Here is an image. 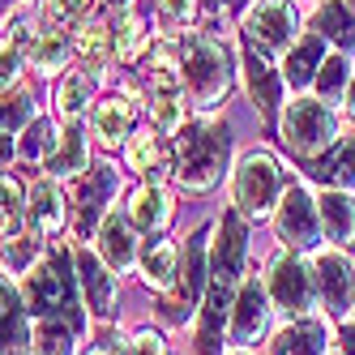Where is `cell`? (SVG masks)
<instances>
[{
  "instance_id": "cell-7",
  "label": "cell",
  "mask_w": 355,
  "mask_h": 355,
  "mask_svg": "<svg viewBox=\"0 0 355 355\" xmlns=\"http://www.w3.org/2000/svg\"><path fill=\"white\" fill-rule=\"evenodd\" d=\"M240 39H248L257 52L266 56H287L295 39H300V13L291 0H252L244 13V31Z\"/></svg>"
},
{
  "instance_id": "cell-5",
  "label": "cell",
  "mask_w": 355,
  "mask_h": 355,
  "mask_svg": "<svg viewBox=\"0 0 355 355\" xmlns=\"http://www.w3.org/2000/svg\"><path fill=\"white\" fill-rule=\"evenodd\" d=\"M283 189H287V171L270 150H248V155H240V163L232 171V201L244 218H252V223L270 218Z\"/></svg>"
},
{
  "instance_id": "cell-1",
  "label": "cell",
  "mask_w": 355,
  "mask_h": 355,
  "mask_svg": "<svg viewBox=\"0 0 355 355\" xmlns=\"http://www.w3.org/2000/svg\"><path fill=\"white\" fill-rule=\"evenodd\" d=\"M232 171V124L214 116L184 120L171 146V180L184 193H210Z\"/></svg>"
},
{
  "instance_id": "cell-27",
  "label": "cell",
  "mask_w": 355,
  "mask_h": 355,
  "mask_svg": "<svg viewBox=\"0 0 355 355\" xmlns=\"http://www.w3.org/2000/svg\"><path fill=\"white\" fill-rule=\"evenodd\" d=\"M78 35V56H82V64H86V73L98 82L107 73V60L116 56V47H112V26L107 21H98V17H90V21H82V31H73Z\"/></svg>"
},
{
  "instance_id": "cell-19",
  "label": "cell",
  "mask_w": 355,
  "mask_h": 355,
  "mask_svg": "<svg viewBox=\"0 0 355 355\" xmlns=\"http://www.w3.org/2000/svg\"><path fill=\"white\" fill-rule=\"evenodd\" d=\"M26 223L39 240H52L64 232V193L52 175H39L26 189Z\"/></svg>"
},
{
  "instance_id": "cell-39",
  "label": "cell",
  "mask_w": 355,
  "mask_h": 355,
  "mask_svg": "<svg viewBox=\"0 0 355 355\" xmlns=\"http://www.w3.org/2000/svg\"><path fill=\"white\" fill-rule=\"evenodd\" d=\"M317 94L325 98V103H334L338 94H347V82H351V64H347V56H325L321 60V69H317Z\"/></svg>"
},
{
  "instance_id": "cell-2",
  "label": "cell",
  "mask_w": 355,
  "mask_h": 355,
  "mask_svg": "<svg viewBox=\"0 0 355 355\" xmlns=\"http://www.w3.org/2000/svg\"><path fill=\"white\" fill-rule=\"evenodd\" d=\"M17 291L26 300L31 321H69L86 329V313H82V287H78V270H73V252L69 248H52L17 278Z\"/></svg>"
},
{
  "instance_id": "cell-16",
  "label": "cell",
  "mask_w": 355,
  "mask_h": 355,
  "mask_svg": "<svg viewBox=\"0 0 355 355\" xmlns=\"http://www.w3.org/2000/svg\"><path fill=\"white\" fill-rule=\"evenodd\" d=\"M94 252L103 257L116 274H129L137 270V257H141V244H137V227L129 223V214L112 210L94 232Z\"/></svg>"
},
{
  "instance_id": "cell-46",
  "label": "cell",
  "mask_w": 355,
  "mask_h": 355,
  "mask_svg": "<svg viewBox=\"0 0 355 355\" xmlns=\"http://www.w3.org/2000/svg\"><path fill=\"white\" fill-rule=\"evenodd\" d=\"M86 355H124V347H120V343H116V347L103 343V347H94V351H86Z\"/></svg>"
},
{
  "instance_id": "cell-26",
  "label": "cell",
  "mask_w": 355,
  "mask_h": 355,
  "mask_svg": "<svg viewBox=\"0 0 355 355\" xmlns=\"http://www.w3.org/2000/svg\"><path fill=\"white\" fill-rule=\"evenodd\" d=\"M175 266H180V244H171V240L146 244V248H141V257H137L141 283H146L150 291H159V295L171 291V283H175Z\"/></svg>"
},
{
  "instance_id": "cell-18",
  "label": "cell",
  "mask_w": 355,
  "mask_h": 355,
  "mask_svg": "<svg viewBox=\"0 0 355 355\" xmlns=\"http://www.w3.org/2000/svg\"><path fill=\"white\" fill-rule=\"evenodd\" d=\"M31 313L17 283L0 274V355H31Z\"/></svg>"
},
{
  "instance_id": "cell-35",
  "label": "cell",
  "mask_w": 355,
  "mask_h": 355,
  "mask_svg": "<svg viewBox=\"0 0 355 355\" xmlns=\"http://www.w3.org/2000/svg\"><path fill=\"white\" fill-rule=\"evenodd\" d=\"M317 175L329 189H355V137H343L329 146L317 163Z\"/></svg>"
},
{
  "instance_id": "cell-49",
  "label": "cell",
  "mask_w": 355,
  "mask_h": 355,
  "mask_svg": "<svg viewBox=\"0 0 355 355\" xmlns=\"http://www.w3.org/2000/svg\"><path fill=\"white\" fill-rule=\"evenodd\" d=\"M227 355H252V351H244V347H236V351H227Z\"/></svg>"
},
{
  "instance_id": "cell-52",
  "label": "cell",
  "mask_w": 355,
  "mask_h": 355,
  "mask_svg": "<svg viewBox=\"0 0 355 355\" xmlns=\"http://www.w3.org/2000/svg\"><path fill=\"white\" fill-rule=\"evenodd\" d=\"M351 304H355V300H351Z\"/></svg>"
},
{
  "instance_id": "cell-38",
  "label": "cell",
  "mask_w": 355,
  "mask_h": 355,
  "mask_svg": "<svg viewBox=\"0 0 355 355\" xmlns=\"http://www.w3.org/2000/svg\"><path fill=\"white\" fill-rule=\"evenodd\" d=\"M26 223V189L0 171V236H17Z\"/></svg>"
},
{
  "instance_id": "cell-28",
  "label": "cell",
  "mask_w": 355,
  "mask_h": 355,
  "mask_svg": "<svg viewBox=\"0 0 355 355\" xmlns=\"http://www.w3.org/2000/svg\"><path fill=\"white\" fill-rule=\"evenodd\" d=\"M94 78L82 69H73L60 78V90H56V116L60 120H86L94 112Z\"/></svg>"
},
{
  "instance_id": "cell-6",
  "label": "cell",
  "mask_w": 355,
  "mask_h": 355,
  "mask_svg": "<svg viewBox=\"0 0 355 355\" xmlns=\"http://www.w3.org/2000/svg\"><path fill=\"white\" fill-rule=\"evenodd\" d=\"M278 137H283L287 150H295L300 159H317L325 155L338 137V116L325 98H291L283 120H278Z\"/></svg>"
},
{
  "instance_id": "cell-15",
  "label": "cell",
  "mask_w": 355,
  "mask_h": 355,
  "mask_svg": "<svg viewBox=\"0 0 355 355\" xmlns=\"http://www.w3.org/2000/svg\"><path fill=\"white\" fill-rule=\"evenodd\" d=\"M313 283H317V291L325 300L329 317H343L351 309V300H355V270H351V261L343 257L338 248L317 252V257H313Z\"/></svg>"
},
{
  "instance_id": "cell-11",
  "label": "cell",
  "mask_w": 355,
  "mask_h": 355,
  "mask_svg": "<svg viewBox=\"0 0 355 355\" xmlns=\"http://www.w3.org/2000/svg\"><path fill=\"white\" fill-rule=\"evenodd\" d=\"M73 270H78V287H82V300L94 321H112L116 317V300H120V274L98 257L90 244H78L73 248Z\"/></svg>"
},
{
  "instance_id": "cell-9",
  "label": "cell",
  "mask_w": 355,
  "mask_h": 355,
  "mask_svg": "<svg viewBox=\"0 0 355 355\" xmlns=\"http://www.w3.org/2000/svg\"><path fill=\"white\" fill-rule=\"evenodd\" d=\"M274 232L283 248L304 252L321 244V214H317V193L309 184H287L274 206Z\"/></svg>"
},
{
  "instance_id": "cell-23",
  "label": "cell",
  "mask_w": 355,
  "mask_h": 355,
  "mask_svg": "<svg viewBox=\"0 0 355 355\" xmlns=\"http://www.w3.org/2000/svg\"><path fill=\"white\" fill-rule=\"evenodd\" d=\"M112 47H116V60H124V64H133V60H141V52L150 47V21L141 17V9L137 5H124V9H112Z\"/></svg>"
},
{
  "instance_id": "cell-44",
  "label": "cell",
  "mask_w": 355,
  "mask_h": 355,
  "mask_svg": "<svg viewBox=\"0 0 355 355\" xmlns=\"http://www.w3.org/2000/svg\"><path fill=\"white\" fill-rule=\"evenodd\" d=\"M13 155H17V137L13 133H0V167L13 163Z\"/></svg>"
},
{
  "instance_id": "cell-43",
  "label": "cell",
  "mask_w": 355,
  "mask_h": 355,
  "mask_svg": "<svg viewBox=\"0 0 355 355\" xmlns=\"http://www.w3.org/2000/svg\"><path fill=\"white\" fill-rule=\"evenodd\" d=\"M124 355H167V343H163V334L159 329H137V334L124 343Z\"/></svg>"
},
{
  "instance_id": "cell-24",
  "label": "cell",
  "mask_w": 355,
  "mask_h": 355,
  "mask_svg": "<svg viewBox=\"0 0 355 355\" xmlns=\"http://www.w3.org/2000/svg\"><path fill=\"white\" fill-rule=\"evenodd\" d=\"M175 206H171V193L163 184H141L129 201V223L137 227L141 236H159L167 232V223H171Z\"/></svg>"
},
{
  "instance_id": "cell-21",
  "label": "cell",
  "mask_w": 355,
  "mask_h": 355,
  "mask_svg": "<svg viewBox=\"0 0 355 355\" xmlns=\"http://www.w3.org/2000/svg\"><path fill=\"white\" fill-rule=\"evenodd\" d=\"M73 56H78V35H73L69 26L39 21V35H35V43H31V64L43 73V78H60Z\"/></svg>"
},
{
  "instance_id": "cell-33",
  "label": "cell",
  "mask_w": 355,
  "mask_h": 355,
  "mask_svg": "<svg viewBox=\"0 0 355 355\" xmlns=\"http://www.w3.org/2000/svg\"><path fill=\"white\" fill-rule=\"evenodd\" d=\"M146 94H184V78H180V60H175V43L171 47H155V56L146 60Z\"/></svg>"
},
{
  "instance_id": "cell-34",
  "label": "cell",
  "mask_w": 355,
  "mask_h": 355,
  "mask_svg": "<svg viewBox=\"0 0 355 355\" xmlns=\"http://www.w3.org/2000/svg\"><path fill=\"white\" fill-rule=\"evenodd\" d=\"M313 31L321 39H334L338 47H355V13L343 0H321L313 13Z\"/></svg>"
},
{
  "instance_id": "cell-29",
  "label": "cell",
  "mask_w": 355,
  "mask_h": 355,
  "mask_svg": "<svg viewBox=\"0 0 355 355\" xmlns=\"http://www.w3.org/2000/svg\"><path fill=\"white\" fill-rule=\"evenodd\" d=\"M124 159H129V167L141 175L146 184H159L163 171H167L163 146H159V133H155V129H141V133H133L129 141H124Z\"/></svg>"
},
{
  "instance_id": "cell-10",
  "label": "cell",
  "mask_w": 355,
  "mask_h": 355,
  "mask_svg": "<svg viewBox=\"0 0 355 355\" xmlns=\"http://www.w3.org/2000/svg\"><path fill=\"white\" fill-rule=\"evenodd\" d=\"M270 304H278L287 317H304L317 300V283H313V266H304L295 252H278L270 261V278H266Z\"/></svg>"
},
{
  "instance_id": "cell-8",
  "label": "cell",
  "mask_w": 355,
  "mask_h": 355,
  "mask_svg": "<svg viewBox=\"0 0 355 355\" xmlns=\"http://www.w3.org/2000/svg\"><path fill=\"white\" fill-rule=\"evenodd\" d=\"M116 193H120V171H116L112 163H90L78 180H73V210H78L73 232H78V244L94 240L98 223L112 214Z\"/></svg>"
},
{
  "instance_id": "cell-13",
  "label": "cell",
  "mask_w": 355,
  "mask_h": 355,
  "mask_svg": "<svg viewBox=\"0 0 355 355\" xmlns=\"http://www.w3.org/2000/svg\"><path fill=\"white\" fill-rule=\"evenodd\" d=\"M244 261H248V227L240 210H227L218 218V240L210 248V283L236 291L244 283Z\"/></svg>"
},
{
  "instance_id": "cell-32",
  "label": "cell",
  "mask_w": 355,
  "mask_h": 355,
  "mask_svg": "<svg viewBox=\"0 0 355 355\" xmlns=\"http://www.w3.org/2000/svg\"><path fill=\"white\" fill-rule=\"evenodd\" d=\"M56 141H60V124L52 120V116H35L26 129L17 133V159L21 163H47V155L56 150Z\"/></svg>"
},
{
  "instance_id": "cell-45",
  "label": "cell",
  "mask_w": 355,
  "mask_h": 355,
  "mask_svg": "<svg viewBox=\"0 0 355 355\" xmlns=\"http://www.w3.org/2000/svg\"><path fill=\"white\" fill-rule=\"evenodd\" d=\"M338 343H343V355H355V325H343Z\"/></svg>"
},
{
  "instance_id": "cell-40",
  "label": "cell",
  "mask_w": 355,
  "mask_h": 355,
  "mask_svg": "<svg viewBox=\"0 0 355 355\" xmlns=\"http://www.w3.org/2000/svg\"><path fill=\"white\" fill-rule=\"evenodd\" d=\"M184 94H159L150 98V129L155 133H180L184 124Z\"/></svg>"
},
{
  "instance_id": "cell-14",
  "label": "cell",
  "mask_w": 355,
  "mask_h": 355,
  "mask_svg": "<svg viewBox=\"0 0 355 355\" xmlns=\"http://www.w3.org/2000/svg\"><path fill=\"white\" fill-rule=\"evenodd\" d=\"M240 73H244V86H248V98H252V107H257L266 120L278 116V103H283V73H278L270 64L266 52H257L248 39H240Z\"/></svg>"
},
{
  "instance_id": "cell-42",
  "label": "cell",
  "mask_w": 355,
  "mask_h": 355,
  "mask_svg": "<svg viewBox=\"0 0 355 355\" xmlns=\"http://www.w3.org/2000/svg\"><path fill=\"white\" fill-rule=\"evenodd\" d=\"M94 9V0H43V17L52 26H73Z\"/></svg>"
},
{
  "instance_id": "cell-37",
  "label": "cell",
  "mask_w": 355,
  "mask_h": 355,
  "mask_svg": "<svg viewBox=\"0 0 355 355\" xmlns=\"http://www.w3.org/2000/svg\"><path fill=\"white\" fill-rule=\"evenodd\" d=\"M35 116H39V112H35L31 90H21V86L0 90V133H13V137H17Z\"/></svg>"
},
{
  "instance_id": "cell-31",
  "label": "cell",
  "mask_w": 355,
  "mask_h": 355,
  "mask_svg": "<svg viewBox=\"0 0 355 355\" xmlns=\"http://www.w3.org/2000/svg\"><path fill=\"white\" fill-rule=\"evenodd\" d=\"M78 338H82V329L69 325V321H56V317L35 321L31 355H78Z\"/></svg>"
},
{
  "instance_id": "cell-12",
  "label": "cell",
  "mask_w": 355,
  "mask_h": 355,
  "mask_svg": "<svg viewBox=\"0 0 355 355\" xmlns=\"http://www.w3.org/2000/svg\"><path fill=\"white\" fill-rule=\"evenodd\" d=\"M270 325V291L257 274L244 278L236 287V300H232V317H227V343L232 347H244L252 351V343H261Z\"/></svg>"
},
{
  "instance_id": "cell-4",
  "label": "cell",
  "mask_w": 355,
  "mask_h": 355,
  "mask_svg": "<svg viewBox=\"0 0 355 355\" xmlns=\"http://www.w3.org/2000/svg\"><path fill=\"white\" fill-rule=\"evenodd\" d=\"M206 252H210V223L197 227V232L180 244L175 283H171V291L159 300V317H163L167 325H184V321L197 317V304H201L206 283H210V261H206Z\"/></svg>"
},
{
  "instance_id": "cell-17",
  "label": "cell",
  "mask_w": 355,
  "mask_h": 355,
  "mask_svg": "<svg viewBox=\"0 0 355 355\" xmlns=\"http://www.w3.org/2000/svg\"><path fill=\"white\" fill-rule=\"evenodd\" d=\"M133 120H137L133 94L116 90V94H107V98H98V103H94V112H90V137L98 146L116 150V146H124V141L133 137Z\"/></svg>"
},
{
  "instance_id": "cell-36",
  "label": "cell",
  "mask_w": 355,
  "mask_h": 355,
  "mask_svg": "<svg viewBox=\"0 0 355 355\" xmlns=\"http://www.w3.org/2000/svg\"><path fill=\"white\" fill-rule=\"evenodd\" d=\"M39 257H43V240L35 232H17V236H9L5 244H0V270L13 274V278H21Z\"/></svg>"
},
{
  "instance_id": "cell-51",
  "label": "cell",
  "mask_w": 355,
  "mask_h": 355,
  "mask_svg": "<svg viewBox=\"0 0 355 355\" xmlns=\"http://www.w3.org/2000/svg\"><path fill=\"white\" fill-rule=\"evenodd\" d=\"M0 5H17V0H0Z\"/></svg>"
},
{
  "instance_id": "cell-3",
  "label": "cell",
  "mask_w": 355,
  "mask_h": 355,
  "mask_svg": "<svg viewBox=\"0 0 355 355\" xmlns=\"http://www.w3.org/2000/svg\"><path fill=\"white\" fill-rule=\"evenodd\" d=\"M175 60H180V78H184V94L189 103L201 112H214L236 82V64L232 52L214 39V35H197L184 31L175 35Z\"/></svg>"
},
{
  "instance_id": "cell-41",
  "label": "cell",
  "mask_w": 355,
  "mask_h": 355,
  "mask_svg": "<svg viewBox=\"0 0 355 355\" xmlns=\"http://www.w3.org/2000/svg\"><path fill=\"white\" fill-rule=\"evenodd\" d=\"M155 13H159V26L163 31H171V35H184L193 21H197V13H201V5L197 0H159L155 5Z\"/></svg>"
},
{
  "instance_id": "cell-47",
  "label": "cell",
  "mask_w": 355,
  "mask_h": 355,
  "mask_svg": "<svg viewBox=\"0 0 355 355\" xmlns=\"http://www.w3.org/2000/svg\"><path fill=\"white\" fill-rule=\"evenodd\" d=\"M347 116H351V120H355V78H351V82H347Z\"/></svg>"
},
{
  "instance_id": "cell-48",
  "label": "cell",
  "mask_w": 355,
  "mask_h": 355,
  "mask_svg": "<svg viewBox=\"0 0 355 355\" xmlns=\"http://www.w3.org/2000/svg\"><path fill=\"white\" fill-rule=\"evenodd\" d=\"M227 5H236V9H240V5H252V0H227Z\"/></svg>"
},
{
  "instance_id": "cell-30",
  "label": "cell",
  "mask_w": 355,
  "mask_h": 355,
  "mask_svg": "<svg viewBox=\"0 0 355 355\" xmlns=\"http://www.w3.org/2000/svg\"><path fill=\"white\" fill-rule=\"evenodd\" d=\"M321 52H325V39L321 35H304L291 52H287V64H283V82L291 90H304V86H313L317 78V69H321Z\"/></svg>"
},
{
  "instance_id": "cell-25",
  "label": "cell",
  "mask_w": 355,
  "mask_h": 355,
  "mask_svg": "<svg viewBox=\"0 0 355 355\" xmlns=\"http://www.w3.org/2000/svg\"><path fill=\"white\" fill-rule=\"evenodd\" d=\"M317 214H321V232L334 244H355V197L347 189H321Z\"/></svg>"
},
{
  "instance_id": "cell-50",
  "label": "cell",
  "mask_w": 355,
  "mask_h": 355,
  "mask_svg": "<svg viewBox=\"0 0 355 355\" xmlns=\"http://www.w3.org/2000/svg\"><path fill=\"white\" fill-rule=\"evenodd\" d=\"M347 9H351V13H355V0H347Z\"/></svg>"
},
{
  "instance_id": "cell-20",
  "label": "cell",
  "mask_w": 355,
  "mask_h": 355,
  "mask_svg": "<svg viewBox=\"0 0 355 355\" xmlns=\"http://www.w3.org/2000/svg\"><path fill=\"white\" fill-rule=\"evenodd\" d=\"M86 167H90V133H86L82 120H64L60 141H56L52 155H47L43 171L52 175V180H78Z\"/></svg>"
},
{
  "instance_id": "cell-22",
  "label": "cell",
  "mask_w": 355,
  "mask_h": 355,
  "mask_svg": "<svg viewBox=\"0 0 355 355\" xmlns=\"http://www.w3.org/2000/svg\"><path fill=\"white\" fill-rule=\"evenodd\" d=\"M329 351V325L325 317H291L270 338V355H325Z\"/></svg>"
}]
</instances>
